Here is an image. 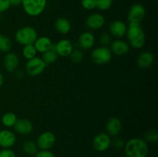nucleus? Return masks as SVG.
Here are the masks:
<instances>
[{
	"label": "nucleus",
	"instance_id": "6e6552de",
	"mask_svg": "<svg viewBox=\"0 0 158 157\" xmlns=\"http://www.w3.org/2000/svg\"><path fill=\"white\" fill-rule=\"evenodd\" d=\"M56 143V136L53 132L46 131L38 136L36 145L40 150H49Z\"/></svg>",
	"mask_w": 158,
	"mask_h": 157
},
{
	"label": "nucleus",
	"instance_id": "bb28decb",
	"mask_svg": "<svg viewBox=\"0 0 158 157\" xmlns=\"http://www.w3.org/2000/svg\"><path fill=\"white\" fill-rule=\"evenodd\" d=\"M114 0H96V8L99 10L106 11L112 6Z\"/></svg>",
	"mask_w": 158,
	"mask_h": 157
},
{
	"label": "nucleus",
	"instance_id": "cd10ccee",
	"mask_svg": "<svg viewBox=\"0 0 158 157\" xmlns=\"http://www.w3.org/2000/svg\"><path fill=\"white\" fill-rule=\"evenodd\" d=\"M69 56L71 61L74 63H80L83 59V54L80 49H73Z\"/></svg>",
	"mask_w": 158,
	"mask_h": 157
},
{
	"label": "nucleus",
	"instance_id": "f03ea898",
	"mask_svg": "<svg viewBox=\"0 0 158 157\" xmlns=\"http://www.w3.org/2000/svg\"><path fill=\"white\" fill-rule=\"evenodd\" d=\"M129 46L134 49H141L146 42V35L140 23L129 22L127 31Z\"/></svg>",
	"mask_w": 158,
	"mask_h": 157
},
{
	"label": "nucleus",
	"instance_id": "1a4fd4ad",
	"mask_svg": "<svg viewBox=\"0 0 158 157\" xmlns=\"http://www.w3.org/2000/svg\"><path fill=\"white\" fill-rule=\"evenodd\" d=\"M146 15V9L141 4H134L130 8L127 13V20L129 22L140 23Z\"/></svg>",
	"mask_w": 158,
	"mask_h": 157
},
{
	"label": "nucleus",
	"instance_id": "4be33fe9",
	"mask_svg": "<svg viewBox=\"0 0 158 157\" xmlns=\"http://www.w3.org/2000/svg\"><path fill=\"white\" fill-rule=\"evenodd\" d=\"M38 146L36 143L32 140H27L23 144V150L26 154L29 155H35L38 152Z\"/></svg>",
	"mask_w": 158,
	"mask_h": 157
},
{
	"label": "nucleus",
	"instance_id": "aec40b11",
	"mask_svg": "<svg viewBox=\"0 0 158 157\" xmlns=\"http://www.w3.org/2000/svg\"><path fill=\"white\" fill-rule=\"evenodd\" d=\"M52 41L49 38L46 36H41L40 38H37L36 40L34 42L33 46L37 52L44 53L46 51L49 50L52 46Z\"/></svg>",
	"mask_w": 158,
	"mask_h": 157
},
{
	"label": "nucleus",
	"instance_id": "f257e3e1",
	"mask_svg": "<svg viewBox=\"0 0 158 157\" xmlns=\"http://www.w3.org/2000/svg\"><path fill=\"white\" fill-rule=\"evenodd\" d=\"M124 153L127 157H147L149 147L143 139L133 138L128 140L124 145Z\"/></svg>",
	"mask_w": 158,
	"mask_h": 157
},
{
	"label": "nucleus",
	"instance_id": "6ab92c4d",
	"mask_svg": "<svg viewBox=\"0 0 158 157\" xmlns=\"http://www.w3.org/2000/svg\"><path fill=\"white\" fill-rule=\"evenodd\" d=\"M154 62V54L149 51H145V52H141L138 55L137 59V66L140 69H148L151 67Z\"/></svg>",
	"mask_w": 158,
	"mask_h": 157
},
{
	"label": "nucleus",
	"instance_id": "39448f33",
	"mask_svg": "<svg viewBox=\"0 0 158 157\" xmlns=\"http://www.w3.org/2000/svg\"><path fill=\"white\" fill-rule=\"evenodd\" d=\"M112 58V52L106 46H100L91 52V59L97 65H105Z\"/></svg>",
	"mask_w": 158,
	"mask_h": 157
},
{
	"label": "nucleus",
	"instance_id": "20e7f679",
	"mask_svg": "<svg viewBox=\"0 0 158 157\" xmlns=\"http://www.w3.org/2000/svg\"><path fill=\"white\" fill-rule=\"evenodd\" d=\"M47 0H23V9L29 16H38L46 9Z\"/></svg>",
	"mask_w": 158,
	"mask_h": 157
},
{
	"label": "nucleus",
	"instance_id": "393cba45",
	"mask_svg": "<svg viewBox=\"0 0 158 157\" xmlns=\"http://www.w3.org/2000/svg\"><path fill=\"white\" fill-rule=\"evenodd\" d=\"M58 54L56 53V52L52 49H49V50L46 51L43 54V60L45 62L46 65L48 64H52L54 63L55 62H56L57 58H58Z\"/></svg>",
	"mask_w": 158,
	"mask_h": 157
},
{
	"label": "nucleus",
	"instance_id": "473e14b6",
	"mask_svg": "<svg viewBox=\"0 0 158 157\" xmlns=\"http://www.w3.org/2000/svg\"><path fill=\"white\" fill-rule=\"evenodd\" d=\"M0 157H16V155L12 149H3L0 151Z\"/></svg>",
	"mask_w": 158,
	"mask_h": 157
},
{
	"label": "nucleus",
	"instance_id": "2f4dec72",
	"mask_svg": "<svg viewBox=\"0 0 158 157\" xmlns=\"http://www.w3.org/2000/svg\"><path fill=\"white\" fill-rule=\"evenodd\" d=\"M125 143L123 140L120 138H116L114 139L113 141H111V146L117 150H120V149H123L124 147Z\"/></svg>",
	"mask_w": 158,
	"mask_h": 157
},
{
	"label": "nucleus",
	"instance_id": "e433bc0d",
	"mask_svg": "<svg viewBox=\"0 0 158 157\" xmlns=\"http://www.w3.org/2000/svg\"><path fill=\"white\" fill-rule=\"evenodd\" d=\"M4 81H5L4 76H3L2 74L0 72V87H1V86L3 85V83H4Z\"/></svg>",
	"mask_w": 158,
	"mask_h": 157
},
{
	"label": "nucleus",
	"instance_id": "f8f14e48",
	"mask_svg": "<svg viewBox=\"0 0 158 157\" xmlns=\"http://www.w3.org/2000/svg\"><path fill=\"white\" fill-rule=\"evenodd\" d=\"M16 143L15 133L8 129L0 131V146L3 149H11Z\"/></svg>",
	"mask_w": 158,
	"mask_h": 157
},
{
	"label": "nucleus",
	"instance_id": "9b49d317",
	"mask_svg": "<svg viewBox=\"0 0 158 157\" xmlns=\"http://www.w3.org/2000/svg\"><path fill=\"white\" fill-rule=\"evenodd\" d=\"M13 129L18 134L26 135L30 134L33 131V125L27 119H17Z\"/></svg>",
	"mask_w": 158,
	"mask_h": 157
},
{
	"label": "nucleus",
	"instance_id": "ddd939ff",
	"mask_svg": "<svg viewBox=\"0 0 158 157\" xmlns=\"http://www.w3.org/2000/svg\"><path fill=\"white\" fill-rule=\"evenodd\" d=\"M110 34L117 38H123L126 35L127 31V26L120 20H115L110 24Z\"/></svg>",
	"mask_w": 158,
	"mask_h": 157
},
{
	"label": "nucleus",
	"instance_id": "7c9ffc66",
	"mask_svg": "<svg viewBox=\"0 0 158 157\" xmlns=\"http://www.w3.org/2000/svg\"><path fill=\"white\" fill-rule=\"evenodd\" d=\"M81 6L86 10H93L96 8V0H81Z\"/></svg>",
	"mask_w": 158,
	"mask_h": 157
},
{
	"label": "nucleus",
	"instance_id": "423d86ee",
	"mask_svg": "<svg viewBox=\"0 0 158 157\" xmlns=\"http://www.w3.org/2000/svg\"><path fill=\"white\" fill-rule=\"evenodd\" d=\"M47 65L45 63L43 58L35 57L29 59L25 66L26 72L30 76H37L43 73Z\"/></svg>",
	"mask_w": 158,
	"mask_h": 157
},
{
	"label": "nucleus",
	"instance_id": "a878e982",
	"mask_svg": "<svg viewBox=\"0 0 158 157\" xmlns=\"http://www.w3.org/2000/svg\"><path fill=\"white\" fill-rule=\"evenodd\" d=\"M23 55L26 59L29 60L36 57L37 51L33 45H27L24 46V48L23 49Z\"/></svg>",
	"mask_w": 158,
	"mask_h": 157
},
{
	"label": "nucleus",
	"instance_id": "4c0bfd02",
	"mask_svg": "<svg viewBox=\"0 0 158 157\" xmlns=\"http://www.w3.org/2000/svg\"><path fill=\"white\" fill-rule=\"evenodd\" d=\"M103 157H108V156H103Z\"/></svg>",
	"mask_w": 158,
	"mask_h": 157
},
{
	"label": "nucleus",
	"instance_id": "0eeeda50",
	"mask_svg": "<svg viewBox=\"0 0 158 157\" xmlns=\"http://www.w3.org/2000/svg\"><path fill=\"white\" fill-rule=\"evenodd\" d=\"M111 141L110 136L106 132H100L94 136L93 139V147L97 152H105L110 147Z\"/></svg>",
	"mask_w": 158,
	"mask_h": 157
},
{
	"label": "nucleus",
	"instance_id": "2eb2a0df",
	"mask_svg": "<svg viewBox=\"0 0 158 157\" xmlns=\"http://www.w3.org/2000/svg\"><path fill=\"white\" fill-rule=\"evenodd\" d=\"M110 51L115 55L122 56L129 52L130 46L127 42L121 39H117L112 41L110 43Z\"/></svg>",
	"mask_w": 158,
	"mask_h": 157
},
{
	"label": "nucleus",
	"instance_id": "a211bd4d",
	"mask_svg": "<svg viewBox=\"0 0 158 157\" xmlns=\"http://www.w3.org/2000/svg\"><path fill=\"white\" fill-rule=\"evenodd\" d=\"M79 46L82 49L88 50L95 44V37L90 32H84L80 35L78 39Z\"/></svg>",
	"mask_w": 158,
	"mask_h": 157
},
{
	"label": "nucleus",
	"instance_id": "c85d7f7f",
	"mask_svg": "<svg viewBox=\"0 0 158 157\" xmlns=\"http://www.w3.org/2000/svg\"><path fill=\"white\" fill-rule=\"evenodd\" d=\"M145 141L150 143H157L158 140V133L156 130H149L144 135Z\"/></svg>",
	"mask_w": 158,
	"mask_h": 157
},
{
	"label": "nucleus",
	"instance_id": "f704fd0d",
	"mask_svg": "<svg viewBox=\"0 0 158 157\" xmlns=\"http://www.w3.org/2000/svg\"><path fill=\"white\" fill-rule=\"evenodd\" d=\"M35 157H56L55 155L49 150H40L36 152Z\"/></svg>",
	"mask_w": 158,
	"mask_h": 157
},
{
	"label": "nucleus",
	"instance_id": "f3484780",
	"mask_svg": "<svg viewBox=\"0 0 158 157\" xmlns=\"http://www.w3.org/2000/svg\"><path fill=\"white\" fill-rule=\"evenodd\" d=\"M73 50V46L69 39L63 38L60 40L56 44V52L60 56H69Z\"/></svg>",
	"mask_w": 158,
	"mask_h": 157
},
{
	"label": "nucleus",
	"instance_id": "7ed1b4c3",
	"mask_svg": "<svg viewBox=\"0 0 158 157\" xmlns=\"http://www.w3.org/2000/svg\"><path fill=\"white\" fill-rule=\"evenodd\" d=\"M38 38L37 32L32 26H24L15 32V38L18 43L23 46L33 45Z\"/></svg>",
	"mask_w": 158,
	"mask_h": 157
},
{
	"label": "nucleus",
	"instance_id": "58836bf2",
	"mask_svg": "<svg viewBox=\"0 0 158 157\" xmlns=\"http://www.w3.org/2000/svg\"><path fill=\"white\" fill-rule=\"evenodd\" d=\"M123 157H127V156H123Z\"/></svg>",
	"mask_w": 158,
	"mask_h": 157
},
{
	"label": "nucleus",
	"instance_id": "c756f323",
	"mask_svg": "<svg viewBox=\"0 0 158 157\" xmlns=\"http://www.w3.org/2000/svg\"><path fill=\"white\" fill-rule=\"evenodd\" d=\"M99 40H100V43L101 45H103V46H107L112 42L110 34L108 33V32H103V33H102L100 35V39Z\"/></svg>",
	"mask_w": 158,
	"mask_h": 157
},
{
	"label": "nucleus",
	"instance_id": "72a5a7b5",
	"mask_svg": "<svg viewBox=\"0 0 158 157\" xmlns=\"http://www.w3.org/2000/svg\"><path fill=\"white\" fill-rule=\"evenodd\" d=\"M10 6L11 5L9 0H0V13L6 12Z\"/></svg>",
	"mask_w": 158,
	"mask_h": 157
},
{
	"label": "nucleus",
	"instance_id": "4468645a",
	"mask_svg": "<svg viewBox=\"0 0 158 157\" xmlns=\"http://www.w3.org/2000/svg\"><path fill=\"white\" fill-rule=\"evenodd\" d=\"M19 60L18 55L14 52H7L3 58V66L8 72H14L17 70Z\"/></svg>",
	"mask_w": 158,
	"mask_h": 157
},
{
	"label": "nucleus",
	"instance_id": "dca6fc26",
	"mask_svg": "<svg viewBox=\"0 0 158 157\" xmlns=\"http://www.w3.org/2000/svg\"><path fill=\"white\" fill-rule=\"evenodd\" d=\"M106 130L110 136H117L122 130L121 121L117 117H111L106 124Z\"/></svg>",
	"mask_w": 158,
	"mask_h": 157
},
{
	"label": "nucleus",
	"instance_id": "9d476101",
	"mask_svg": "<svg viewBox=\"0 0 158 157\" xmlns=\"http://www.w3.org/2000/svg\"><path fill=\"white\" fill-rule=\"evenodd\" d=\"M105 24V18L100 13H93L88 15L86 18V26L92 30L100 29Z\"/></svg>",
	"mask_w": 158,
	"mask_h": 157
},
{
	"label": "nucleus",
	"instance_id": "b1692460",
	"mask_svg": "<svg viewBox=\"0 0 158 157\" xmlns=\"http://www.w3.org/2000/svg\"><path fill=\"white\" fill-rule=\"evenodd\" d=\"M11 48H12V42L10 38L4 34H0V52H9Z\"/></svg>",
	"mask_w": 158,
	"mask_h": 157
},
{
	"label": "nucleus",
	"instance_id": "c9c22d12",
	"mask_svg": "<svg viewBox=\"0 0 158 157\" xmlns=\"http://www.w3.org/2000/svg\"><path fill=\"white\" fill-rule=\"evenodd\" d=\"M9 2H10L11 6H19V5L22 4V2L23 0H9Z\"/></svg>",
	"mask_w": 158,
	"mask_h": 157
},
{
	"label": "nucleus",
	"instance_id": "412c9836",
	"mask_svg": "<svg viewBox=\"0 0 158 157\" xmlns=\"http://www.w3.org/2000/svg\"><path fill=\"white\" fill-rule=\"evenodd\" d=\"M56 30L61 34H67L71 30V24L66 18H58L54 23Z\"/></svg>",
	"mask_w": 158,
	"mask_h": 157
},
{
	"label": "nucleus",
	"instance_id": "5701e85b",
	"mask_svg": "<svg viewBox=\"0 0 158 157\" xmlns=\"http://www.w3.org/2000/svg\"><path fill=\"white\" fill-rule=\"evenodd\" d=\"M17 120V116L14 112H6L2 117V123L6 127H13Z\"/></svg>",
	"mask_w": 158,
	"mask_h": 157
}]
</instances>
